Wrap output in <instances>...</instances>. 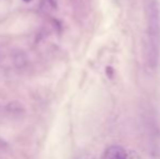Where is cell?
Here are the masks:
<instances>
[{"instance_id": "7a4b0ae2", "label": "cell", "mask_w": 160, "mask_h": 159, "mask_svg": "<svg viewBox=\"0 0 160 159\" xmlns=\"http://www.w3.org/2000/svg\"><path fill=\"white\" fill-rule=\"evenodd\" d=\"M101 159H128V155L121 146L112 145L106 149Z\"/></svg>"}, {"instance_id": "6da1fadb", "label": "cell", "mask_w": 160, "mask_h": 159, "mask_svg": "<svg viewBox=\"0 0 160 159\" xmlns=\"http://www.w3.org/2000/svg\"><path fill=\"white\" fill-rule=\"evenodd\" d=\"M147 15V34H148V60L150 64L157 66L160 44V21L158 4L156 0H147L146 2Z\"/></svg>"}, {"instance_id": "277c9868", "label": "cell", "mask_w": 160, "mask_h": 159, "mask_svg": "<svg viewBox=\"0 0 160 159\" xmlns=\"http://www.w3.org/2000/svg\"><path fill=\"white\" fill-rule=\"evenodd\" d=\"M24 2H26V3H28V2H31V1H33V0H23Z\"/></svg>"}, {"instance_id": "3957f363", "label": "cell", "mask_w": 160, "mask_h": 159, "mask_svg": "<svg viewBox=\"0 0 160 159\" xmlns=\"http://www.w3.org/2000/svg\"><path fill=\"white\" fill-rule=\"evenodd\" d=\"M12 60H13V64H14L17 68L22 69L28 64V55H26V52H24V51H22V50H19L13 53Z\"/></svg>"}, {"instance_id": "5b68a950", "label": "cell", "mask_w": 160, "mask_h": 159, "mask_svg": "<svg viewBox=\"0 0 160 159\" xmlns=\"http://www.w3.org/2000/svg\"><path fill=\"white\" fill-rule=\"evenodd\" d=\"M49 1H55V0H49Z\"/></svg>"}]
</instances>
